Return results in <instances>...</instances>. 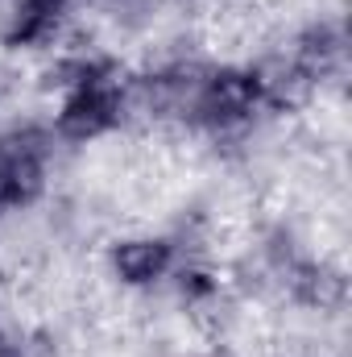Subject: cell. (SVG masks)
Wrapping results in <instances>:
<instances>
[{"label": "cell", "mask_w": 352, "mask_h": 357, "mask_svg": "<svg viewBox=\"0 0 352 357\" xmlns=\"http://www.w3.org/2000/svg\"><path fill=\"white\" fill-rule=\"evenodd\" d=\"M265 100V84L262 71H216L207 75L199 91H195V116L211 129H232V125H245L257 104Z\"/></svg>", "instance_id": "1"}, {"label": "cell", "mask_w": 352, "mask_h": 357, "mask_svg": "<svg viewBox=\"0 0 352 357\" xmlns=\"http://www.w3.org/2000/svg\"><path fill=\"white\" fill-rule=\"evenodd\" d=\"M120 108H125V96L112 79L95 75L88 84H75L71 96L63 100L58 108V121L54 129L67 137V142H95L99 133H108L116 121H120Z\"/></svg>", "instance_id": "2"}, {"label": "cell", "mask_w": 352, "mask_h": 357, "mask_svg": "<svg viewBox=\"0 0 352 357\" xmlns=\"http://www.w3.org/2000/svg\"><path fill=\"white\" fill-rule=\"evenodd\" d=\"M170 266H175V245L162 237H133L112 250V274L125 287H150L166 278Z\"/></svg>", "instance_id": "3"}, {"label": "cell", "mask_w": 352, "mask_h": 357, "mask_svg": "<svg viewBox=\"0 0 352 357\" xmlns=\"http://www.w3.org/2000/svg\"><path fill=\"white\" fill-rule=\"evenodd\" d=\"M46 187V167L33 146L0 150V208H29Z\"/></svg>", "instance_id": "4"}, {"label": "cell", "mask_w": 352, "mask_h": 357, "mask_svg": "<svg viewBox=\"0 0 352 357\" xmlns=\"http://www.w3.org/2000/svg\"><path fill=\"white\" fill-rule=\"evenodd\" d=\"M63 4L67 0H21L8 42L13 46H42V42H50L58 21H63Z\"/></svg>", "instance_id": "5"}, {"label": "cell", "mask_w": 352, "mask_h": 357, "mask_svg": "<svg viewBox=\"0 0 352 357\" xmlns=\"http://www.w3.org/2000/svg\"><path fill=\"white\" fill-rule=\"evenodd\" d=\"M178 291H182L186 303H199V299L216 295V278H211L207 270H182V274H178Z\"/></svg>", "instance_id": "6"}, {"label": "cell", "mask_w": 352, "mask_h": 357, "mask_svg": "<svg viewBox=\"0 0 352 357\" xmlns=\"http://www.w3.org/2000/svg\"><path fill=\"white\" fill-rule=\"evenodd\" d=\"M0 357H21V354H13V349H0Z\"/></svg>", "instance_id": "7"}]
</instances>
